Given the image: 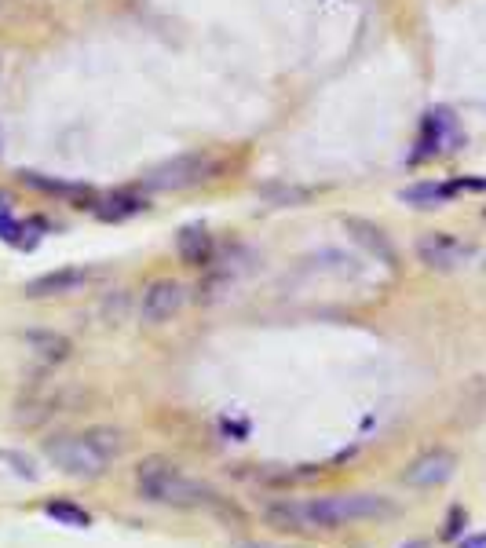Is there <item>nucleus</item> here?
I'll return each mask as SVG.
<instances>
[{"label":"nucleus","instance_id":"obj_20","mask_svg":"<svg viewBox=\"0 0 486 548\" xmlns=\"http://www.w3.org/2000/svg\"><path fill=\"white\" fill-rule=\"evenodd\" d=\"M457 548H486V534H472V538H465Z\"/></svg>","mask_w":486,"mask_h":548},{"label":"nucleus","instance_id":"obj_23","mask_svg":"<svg viewBox=\"0 0 486 548\" xmlns=\"http://www.w3.org/2000/svg\"><path fill=\"white\" fill-rule=\"evenodd\" d=\"M483 271H486V256H483Z\"/></svg>","mask_w":486,"mask_h":548},{"label":"nucleus","instance_id":"obj_11","mask_svg":"<svg viewBox=\"0 0 486 548\" xmlns=\"http://www.w3.org/2000/svg\"><path fill=\"white\" fill-rule=\"evenodd\" d=\"M344 231L355 238V242L366 249L370 256H377L381 264H388V267H395L399 264V253H395V245L388 242V234L377 227V223H370V220H359V216H348L344 220Z\"/></svg>","mask_w":486,"mask_h":548},{"label":"nucleus","instance_id":"obj_5","mask_svg":"<svg viewBox=\"0 0 486 548\" xmlns=\"http://www.w3.org/2000/svg\"><path fill=\"white\" fill-rule=\"evenodd\" d=\"M465 147V128L457 121V114L450 106H432L421 121V139L413 150V161H428L439 154H454Z\"/></svg>","mask_w":486,"mask_h":548},{"label":"nucleus","instance_id":"obj_7","mask_svg":"<svg viewBox=\"0 0 486 548\" xmlns=\"http://www.w3.org/2000/svg\"><path fill=\"white\" fill-rule=\"evenodd\" d=\"M183 304H187V289H183L176 278H158V282H150L147 289H143L139 315H143V322H150V326H161V322L180 315Z\"/></svg>","mask_w":486,"mask_h":548},{"label":"nucleus","instance_id":"obj_9","mask_svg":"<svg viewBox=\"0 0 486 548\" xmlns=\"http://www.w3.org/2000/svg\"><path fill=\"white\" fill-rule=\"evenodd\" d=\"M454 472H457V457L450 454V450H428V454H421L402 472V483L417 486V490H428V486H443Z\"/></svg>","mask_w":486,"mask_h":548},{"label":"nucleus","instance_id":"obj_1","mask_svg":"<svg viewBox=\"0 0 486 548\" xmlns=\"http://www.w3.org/2000/svg\"><path fill=\"white\" fill-rule=\"evenodd\" d=\"M388 516H395V501L384 494H333L315 497V501H286V505L267 508V519L282 530H337Z\"/></svg>","mask_w":486,"mask_h":548},{"label":"nucleus","instance_id":"obj_21","mask_svg":"<svg viewBox=\"0 0 486 548\" xmlns=\"http://www.w3.org/2000/svg\"><path fill=\"white\" fill-rule=\"evenodd\" d=\"M0 209H8V194L4 190H0Z\"/></svg>","mask_w":486,"mask_h":548},{"label":"nucleus","instance_id":"obj_8","mask_svg":"<svg viewBox=\"0 0 486 548\" xmlns=\"http://www.w3.org/2000/svg\"><path fill=\"white\" fill-rule=\"evenodd\" d=\"M96 278H99V271H92V267H59V271L37 274L33 282H26V296H30V300L70 296V293H81V289L92 285Z\"/></svg>","mask_w":486,"mask_h":548},{"label":"nucleus","instance_id":"obj_16","mask_svg":"<svg viewBox=\"0 0 486 548\" xmlns=\"http://www.w3.org/2000/svg\"><path fill=\"white\" fill-rule=\"evenodd\" d=\"M44 516L55 519L59 527H70V530L92 527V516H88L85 508H77L74 501H48V505H44Z\"/></svg>","mask_w":486,"mask_h":548},{"label":"nucleus","instance_id":"obj_14","mask_svg":"<svg viewBox=\"0 0 486 548\" xmlns=\"http://www.w3.org/2000/svg\"><path fill=\"white\" fill-rule=\"evenodd\" d=\"M454 194H457L454 183L424 180V183H410V187H402L399 201H406V205H413V209H439V205H446Z\"/></svg>","mask_w":486,"mask_h":548},{"label":"nucleus","instance_id":"obj_15","mask_svg":"<svg viewBox=\"0 0 486 548\" xmlns=\"http://www.w3.org/2000/svg\"><path fill=\"white\" fill-rule=\"evenodd\" d=\"M26 344H30V348L37 351L44 362H66L70 359V351H74L63 333H41V329L26 333Z\"/></svg>","mask_w":486,"mask_h":548},{"label":"nucleus","instance_id":"obj_17","mask_svg":"<svg viewBox=\"0 0 486 548\" xmlns=\"http://www.w3.org/2000/svg\"><path fill=\"white\" fill-rule=\"evenodd\" d=\"M256 194H264L271 205H304L311 198V190L296 187V183H264V187H256Z\"/></svg>","mask_w":486,"mask_h":548},{"label":"nucleus","instance_id":"obj_22","mask_svg":"<svg viewBox=\"0 0 486 548\" xmlns=\"http://www.w3.org/2000/svg\"><path fill=\"white\" fill-rule=\"evenodd\" d=\"M238 548H275V545H238Z\"/></svg>","mask_w":486,"mask_h":548},{"label":"nucleus","instance_id":"obj_10","mask_svg":"<svg viewBox=\"0 0 486 548\" xmlns=\"http://www.w3.org/2000/svg\"><path fill=\"white\" fill-rule=\"evenodd\" d=\"M19 180L26 183V187L41 190V194H55V198H66L74 201L77 209H92L96 205V190L85 187V183H66V180H55V176H44V172H19Z\"/></svg>","mask_w":486,"mask_h":548},{"label":"nucleus","instance_id":"obj_3","mask_svg":"<svg viewBox=\"0 0 486 548\" xmlns=\"http://www.w3.org/2000/svg\"><path fill=\"white\" fill-rule=\"evenodd\" d=\"M139 494L154 501V505H172V508H201V505H220V494L212 486L198 483L191 475H183L172 461L150 457L139 464L136 472Z\"/></svg>","mask_w":486,"mask_h":548},{"label":"nucleus","instance_id":"obj_2","mask_svg":"<svg viewBox=\"0 0 486 548\" xmlns=\"http://www.w3.org/2000/svg\"><path fill=\"white\" fill-rule=\"evenodd\" d=\"M125 450V439L114 428H88L81 435H59V439H48L44 443V454L55 468H63L70 475H81V479H96L106 472V464L121 457Z\"/></svg>","mask_w":486,"mask_h":548},{"label":"nucleus","instance_id":"obj_6","mask_svg":"<svg viewBox=\"0 0 486 548\" xmlns=\"http://www.w3.org/2000/svg\"><path fill=\"white\" fill-rule=\"evenodd\" d=\"M417 260H421L428 271H461L465 264L476 260V245L457 238V234L432 231L417 238Z\"/></svg>","mask_w":486,"mask_h":548},{"label":"nucleus","instance_id":"obj_19","mask_svg":"<svg viewBox=\"0 0 486 548\" xmlns=\"http://www.w3.org/2000/svg\"><path fill=\"white\" fill-rule=\"evenodd\" d=\"M457 530H461V512H454V516H450V527L443 530V538H457Z\"/></svg>","mask_w":486,"mask_h":548},{"label":"nucleus","instance_id":"obj_12","mask_svg":"<svg viewBox=\"0 0 486 548\" xmlns=\"http://www.w3.org/2000/svg\"><path fill=\"white\" fill-rule=\"evenodd\" d=\"M176 253L187 267H209L212 256H216V242H212L209 227H201V223H191V227H183L176 234Z\"/></svg>","mask_w":486,"mask_h":548},{"label":"nucleus","instance_id":"obj_18","mask_svg":"<svg viewBox=\"0 0 486 548\" xmlns=\"http://www.w3.org/2000/svg\"><path fill=\"white\" fill-rule=\"evenodd\" d=\"M26 234H30V223L15 220L8 209H0V242L19 245V249H33V242L26 238Z\"/></svg>","mask_w":486,"mask_h":548},{"label":"nucleus","instance_id":"obj_13","mask_svg":"<svg viewBox=\"0 0 486 548\" xmlns=\"http://www.w3.org/2000/svg\"><path fill=\"white\" fill-rule=\"evenodd\" d=\"M143 209H147V198L136 194V190H114V194H106V198H99L96 205H92V212H96L103 223L132 220V216H139Z\"/></svg>","mask_w":486,"mask_h":548},{"label":"nucleus","instance_id":"obj_4","mask_svg":"<svg viewBox=\"0 0 486 548\" xmlns=\"http://www.w3.org/2000/svg\"><path fill=\"white\" fill-rule=\"evenodd\" d=\"M220 172V158L201 150V154H180L172 161H161L158 169H150L143 176V187L147 190H187L198 187V183L212 180Z\"/></svg>","mask_w":486,"mask_h":548}]
</instances>
